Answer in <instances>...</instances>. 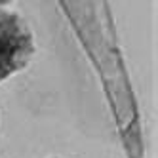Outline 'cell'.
Instances as JSON below:
<instances>
[{"label": "cell", "mask_w": 158, "mask_h": 158, "mask_svg": "<svg viewBox=\"0 0 158 158\" xmlns=\"http://www.w3.org/2000/svg\"><path fill=\"white\" fill-rule=\"evenodd\" d=\"M35 55V35L19 12L0 4V82L23 71Z\"/></svg>", "instance_id": "6da1fadb"}]
</instances>
